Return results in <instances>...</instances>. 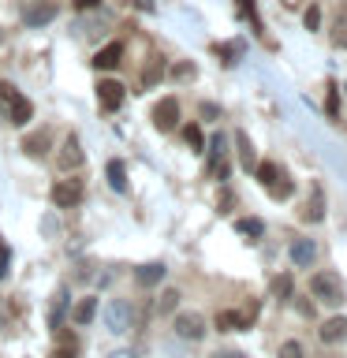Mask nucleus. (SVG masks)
I'll return each mask as SVG.
<instances>
[{"label": "nucleus", "mask_w": 347, "mask_h": 358, "mask_svg": "<svg viewBox=\"0 0 347 358\" xmlns=\"http://www.w3.org/2000/svg\"><path fill=\"white\" fill-rule=\"evenodd\" d=\"M235 231L246 235V239H262V235H265V224L257 220V217H239V220H235Z\"/></svg>", "instance_id": "18"}, {"label": "nucleus", "mask_w": 347, "mask_h": 358, "mask_svg": "<svg viewBox=\"0 0 347 358\" xmlns=\"http://www.w3.org/2000/svg\"><path fill=\"white\" fill-rule=\"evenodd\" d=\"M101 321H105V329L112 336H123L131 332V321H134V306L127 299H108L105 310H101Z\"/></svg>", "instance_id": "1"}, {"label": "nucleus", "mask_w": 347, "mask_h": 358, "mask_svg": "<svg viewBox=\"0 0 347 358\" xmlns=\"http://www.w3.org/2000/svg\"><path fill=\"white\" fill-rule=\"evenodd\" d=\"M176 336L179 340H201V336H206V317H201V313H176Z\"/></svg>", "instance_id": "6"}, {"label": "nucleus", "mask_w": 347, "mask_h": 358, "mask_svg": "<svg viewBox=\"0 0 347 358\" xmlns=\"http://www.w3.org/2000/svg\"><path fill=\"white\" fill-rule=\"evenodd\" d=\"M213 358H246V355H243V351H217Z\"/></svg>", "instance_id": "37"}, {"label": "nucleus", "mask_w": 347, "mask_h": 358, "mask_svg": "<svg viewBox=\"0 0 347 358\" xmlns=\"http://www.w3.org/2000/svg\"><path fill=\"white\" fill-rule=\"evenodd\" d=\"M302 220L306 224H321L325 220V190L321 187H313V194L306 201V213H302Z\"/></svg>", "instance_id": "14"}, {"label": "nucleus", "mask_w": 347, "mask_h": 358, "mask_svg": "<svg viewBox=\"0 0 347 358\" xmlns=\"http://www.w3.org/2000/svg\"><path fill=\"white\" fill-rule=\"evenodd\" d=\"M302 22H306V30H318V27H321V8H318V4H310V8H306V15H302Z\"/></svg>", "instance_id": "30"}, {"label": "nucleus", "mask_w": 347, "mask_h": 358, "mask_svg": "<svg viewBox=\"0 0 347 358\" xmlns=\"http://www.w3.org/2000/svg\"><path fill=\"white\" fill-rule=\"evenodd\" d=\"M64 306H67V287H60L56 291V302H52V317H49V324L56 329V324L64 321Z\"/></svg>", "instance_id": "25"}, {"label": "nucleus", "mask_w": 347, "mask_h": 358, "mask_svg": "<svg viewBox=\"0 0 347 358\" xmlns=\"http://www.w3.org/2000/svg\"><path fill=\"white\" fill-rule=\"evenodd\" d=\"M220 56L224 64H235V56H243V41H228V45H217V49H213Z\"/></svg>", "instance_id": "23"}, {"label": "nucleus", "mask_w": 347, "mask_h": 358, "mask_svg": "<svg viewBox=\"0 0 347 358\" xmlns=\"http://www.w3.org/2000/svg\"><path fill=\"white\" fill-rule=\"evenodd\" d=\"M235 11H239L243 19H250V22H254V30H262V22H257V8H254V0H235Z\"/></svg>", "instance_id": "26"}, {"label": "nucleus", "mask_w": 347, "mask_h": 358, "mask_svg": "<svg viewBox=\"0 0 347 358\" xmlns=\"http://www.w3.org/2000/svg\"><path fill=\"white\" fill-rule=\"evenodd\" d=\"M94 313H97V299H83V302L75 306L71 321H75V324H90V321H94Z\"/></svg>", "instance_id": "21"}, {"label": "nucleus", "mask_w": 347, "mask_h": 358, "mask_svg": "<svg viewBox=\"0 0 347 358\" xmlns=\"http://www.w3.org/2000/svg\"><path fill=\"white\" fill-rule=\"evenodd\" d=\"M291 190H295V183H291V179H280L276 187H269V194H273L276 201H284V198H291Z\"/></svg>", "instance_id": "29"}, {"label": "nucleus", "mask_w": 347, "mask_h": 358, "mask_svg": "<svg viewBox=\"0 0 347 358\" xmlns=\"http://www.w3.org/2000/svg\"><path fill=\"white\" fill-rule=\"evenodd\" d=\"M8 268H11V250L8 243H0V280H8Z\"/></svg>", "instance_id": "31"}, {"label": "nucleus", "mask_w": 347, "mask_h": 358, "mask_svg": "<svg viewBox=\"0 0 347 358\" xmlns=\"http://www.w3.org/2000/svg\"><path fill=\"white\" fill-rule=\"evenodd\" d=\"M183 142H187L194 153H201V150H206V138H201V127H194V123H190V127H183Z\"/></svg>", "instance_id": "24"}, {"label": "nucleus", "mask_w": 347, "mask_h": 358, "mask_svg": "<svg viewBox=\"0 0 347 358\" xmlns=\"http://www.w3.org/2000/svg\"><path fill=\"white\" fill-rule=\"evenodd\" d=\"M108 187L116 190V194L127 190V168H123V161H108Z\"/></svg>", "instance_id": "19"}, {"label": "nucleus", "mask_w": 347, "mask_h": 358, "mask_svg": "<svg viewBox=\"0 0 347 358\" xmlns=\"http://www.w3.org/2000/svg\"><path fill=\"white\" fill-rule=\"evenodd\" d=\"M280 358H306V351H302L299 340H288V343H280Z\"/></svg>", "instance_id": "28"}, {"label": "nucleus", "mask_w": 347, "mask_h": 358, "mask_svg": "<svg viewBox=\"0 0 347 358\" xmlns=\"http://www.w3.org/2000/svg\"><path fill=\"white\" fill-rule=\"evenodd\" d=\"M120 64H123V41H108L105 49H97V56H94L97 71H112V67H120Z\"/></svg>", "instance_id": "9"}, {"label": "nucleus", "mask_w": 347, "mask_h": 358, "mask_svg": "<svg viewBox=\"0 0 347 358\" xmlns=\"http://www.w3.org/2000/svg\"><path fill=\"white\" fill-rule=\"evenodd\" d=\"M235 145H239V161H243V168L250 172V168L257 164V153H254V142H250V134H246V131H235Z\"/></svg>", "instance_id": "16"}, {"label": "nucleus", "mask_w": 347, "mask_h": 358, "mask_svg": "<svg viewBox=\"0 0 347 358\" xmlns=\"http://www.w3.org/2000/svg\"><path fill=\"white\" fill-rule=\"evenodd\" d=\"M273 295H276L280 302H288V299H291V276H288V273L273 280Z\"/></svg>", "instance_id": "27"}, {"label": "nucleus", "mask_w": 347, "mask_h": 358, "mask_svg": "<svg viewBox=\"0 0 347 358\" xmlns=\"http://www.w3.org/2000/svg\"><path fill=\"white\" fill-rule=\"evenodd\" d=\"M332 45L336 49H347V0L340 4V11H336V22H332Z\"/></svg>", "instance_id": "17"}, {"label": "nucleus", "mask_w": 347, "mask_h": 358, "mask_svg": "<svg viewBox=\"0 0 347 358\" xmlns=\"http://www.w3.org/2000/svg\"><path fill=\"white\" fill-rule=\"evenodd\" d=\"M164 262H146V265H139V273H134V280H139L142 287H153V284H161L164 280Z\"/></svg>", "instance_id": "12"}, {"label": "nucleus", "mask_w": 347, "mask_h": 358, "mask_svg": "<svg viewBox=\"0 0 347 358\" xmlns=\"http://www.w3.org/2000/svg\"><path fill=\"white\" fill-rule=\"evenodd\" d=\"M105 358H139V355H134L131 347H120V351H112V355H105Z\"/></svg>", "instance_id": "35"}, {"label": "nucleus", "mask_w": 347, "mask_h": 358, "mask_svg": "<svg viewBox=\"0 0 347 358\" xmlns=\"http://www.w3.org/2000/svg\"><path fill=\"white\" fill-rule=\"evenodd\" d=\"M318 336H321V343H336V340H344L347 336V317H329L318 329Z\"/></svg>", "instance_id": "15"}, {"label": "nucleus", "mask_w": 347, "mask_h": 358, "mask_svg": "<svg viewBox=\"0 0 347 358\" xmlns=\"http://www.w3.org/2000/svg\"><path fill=\"white\" fill-rule=\"evenodd\" d=\"M22 150H27L30 157H45L49 153V134H30V138H22Z\"/></svg>", "instance_id": "20"}, {"label": "nucleus", "mask_w": 347, "mask_h": 358, "mask_svg": "<svg viewBox=\"0 0 347 358\" xmlns=\"http://www.w3.org/2000/svg\"><path fill=\"white\" fill-rule=\"evenodd\" d=\"M336 108H340V101H336V86H329V116H336Z\"/></svg>", "instance_id": "34"}, {"label": "nucleus", "mask_w": 347, "mask_h": 358, "mask_svg": "<svg viewBox=\"0 0 347 358\" xmlns=\"http://www.w3.org/2000/svg\"><path fill=\"white\" fill-rule=\"evenodd\" d=\"M56 161H60L64 172H75V168H83L86 153H83V142H78V134H67L60 142V153H56Z\"/></svg>", "instance_id": "4"}, {"label": "nucleus", "mask_w": 347, "mask_h": 358, "mask_svg": "<svg viewBox=\"0 0 347 358\" xmlns=\"http://www.w3.org/2000/svg\"><path fill=\"white\" fill-rule=\"evenodd\" d=\"M8 120L15 123V127H27V123L34 120V105L22 94H15V97L8 101Z\"/></svg>", "instance_id": "10"}, {"label": "nucleus", "mask_w": 347, "mask_h": 358, "mask_svg": "<svg viewBox=\"0 0 347 358\" xmlns=\"http://www.w3.org/2000/svg\"><path fill=\"white\" fill-rule=\"evenodd\" d=\"M179 123V101L176 97H161L153 105V127L157 131H176Z\"/></svg>", "instance_id": "7"}, {"label": "nucleus", "mask_w": 347, "mask_h": 358, "mask_svg": "<svg viewBox=\"0 0 347 358\" xmlns=\"http://www.w3.org/2000/svg\"><path fill=\"white\" fill-rule=\"evenodd\" d=\"M254 176H257V183H262L265 190H269V187H276L280 179H288V176H284V168H280L276 161H262V164H254Z\"/></svg>", "instance_id": "11"}, {"label": "nucleus", "mask_w": 347, "mask_h": 358, "mask_svg": "<svg viewBox=\"0 0 347 358\" xmlns=\"http://www.w3.org/2000/svg\"><path fill=\"white\" fill-rule=\"evenodd\" d=\"M15 94H19V90L11 86V83H0V101H4V105H8V101L15 97Z\"/></svg>", "instance_id": "33"}, {"label": "nucleus", "mask_w": 347, "mask_h": 358, "mask_svg": "<svg viewBox=\"0 0 347 358\" xmlns=\"http://www.w3.org/2000/svg\"><path fill=\"white\" fill-rule=\"evenodd\" d=\"M176 306H179V291L176 287L161 291V299H157V313H172Z\"/></svg>", "instance_id": "22"}, {"label": "nucleus", "mask_w": 347, "mask_h": 358, "mask_svg": "<svg viewBox=\"0 0 347 358\" xmlns=\"http://www.w3.org/2000/svg\"><path fill=\"white\" fill-rule=\"evenodd\" d=\"M49 198H52L56 209H71L83 201V183H78V179H60V183L49 190Z\"/></svg>", "instance_id": "3"}, {"label": "nucleus", "mask_w": 347, "mask_h": 358, "mask_svg": "<svg viewBox=\"0 0 347 358\" xmlns=\"http://www.w3.org/2000/svg\"><path fill=\"white\" fill-rule=\"evenodd\" d=\"M97 105L105 112H116L123 105V86L116 83V78H101L97 83Z\"/></svg>", "instance_id": "8"}, {"label": "nucleus", "mask_w": 347, "mask_h": 358, "mask_svg": "<svg viewBox=\"0 0 347 358\" xmlns=\"http://www.w3.org/2000/svg\"><path fill=\"white\" fill-rule=\"evenodd\" d=\"M56 19V4H34L22 11V22L27 27H45V22H52Z\"/></svg>", "instance_id": "13"}, {"label": "nucleus", "mask_w": 347, "mask_h": 358, "mask_svg": "<svg viewBox=\"0 0 347 358\" xmlns=\"http://www.w3.org/2000/svg\"><path fill=\"white\" fill-rule=\"evenodd\" d=\"M288 257H291V265H295V268H310L313 262H318V243L306 239V235H299V239H291Z\"/></svg>", "instance_id": "5"}, {"label": "nucleus", "mask_w": 347, "mask_h": 358, "mask_svg": "<svg viewBox=\"0 0 347 358\" xmlns=\"http://www.w3.org/2000/svg\"><path fill=\"white\" fill-rule=\"evenodd\" d=\"M161 71H164V64H161V60H157V64L150 67V71H146V75H142V83H146V86H153V83H157V78H161Z\"/></svg>", "instance_id": "32"}, {"label": "nucleus", "mask_w": 347, "mask_h": 358, "mask_svg": "<svg viewBox=\"0 0 347 358\" xmlns=\"http://www.w3.org/2000/svg\"><path fill=\"white\" fill-rule=\"evenodd\" d=\"M101 0H75V8H83V11H90V8H97Z\"/></svg>", "instance_id": "36"}, {"label": "nucleus", "mask_w": 347, "mask_h": 358, "mask_svg": "<svg viewBox=\"0 0 347 358\" xmlns=\"http://www.w3.org/2000/svg\"><path fill=\"white\" fill-rule=\"evenodd\" d=\"M134 4H139L142 11H153V0H134Z\"/></svg>", "instance_id": "38"}, {"label": "nucleus", "mask_w": 347, "mask_h": 358, "mask_svg": "<svg viewBox=\"0 0 347 358\" xmlns=\"http://www.w3.org/2000/svg\"><path fill=\"white\" fill-rule=\"evenodd\" d=\"M310 295L325 302V306H340L344 302V287H340V280H336L332 273H318L310 280Z\"/></svg>", "instance_id": "2"}]
</instances>
